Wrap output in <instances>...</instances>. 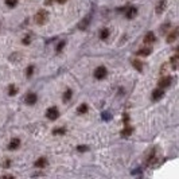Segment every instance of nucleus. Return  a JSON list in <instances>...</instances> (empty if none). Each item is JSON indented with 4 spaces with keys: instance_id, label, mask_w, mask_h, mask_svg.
I'll return each mask as SVG.
<instances>
[{
    "instance_id": "obj_1",
    "label": "nucleus",
    "mask_w": 179,
    "mask_h": 179,
    "mask_svg": "<svg viewBox=\"0 0 179 179\" xmlns=\"http://www.w3.org/2000/svg\"><path fill=\"white\" fill-rule=\"evenodd\" d=\"M48 19V12L46 10H40L38 11V14L35 15V22L38 24H44Z\"/></svg>"
},
{
    "instance_id": "obj_2",
    "label": "nucleus",
    "mask_w": 179,
    "mask_h": 179,
    "mask_svg": "<svg viewBox=\"0 0 179 179\" xmlns=\"http://www.w3.org/2000/svg\"><path fill=\"white\" fill-rule=\"evenodd\" d=\"M46 116H47V119H50V120H57L58 116H59V112L55 106H51L46 110Z\"/></svg>"
},
{
    "instance_id": "obj_3",
    "label": "nucleus",
    "mask_w": 179,
    "mask_h": 179,
    "mask_svg": "<svg viewBox=\"0 0 179 179\" xmlns=\"http://www.w3.org/2000/svg\"><path fill=\"white\" fill-rule=\"evenodd\" d=\"M156 160H158V158H156V150H155V148H152V150L150 151V154H148V156H147V159H145V164L152 166Z\"/></svg>"
},
{
    "instance_id": "obj_4",
    "label": "nucleus",
    "mask_w": 179,
    "mask_h": 179,
    "mask_svg": "<svg viewBox=\"0 0 179 179\" xmlns=\"http://www.w3.org/2000/svg\"><path fill=\"white\" fill-rule=\"evenodd\" d=\"M106 76V69L104 66H98L96 70H94V77L97 80H104Z\"/></svg>"
},
{
    "instance_id": "obj_5",
    "label": "nucleus",
    "mask_w": 179,
    "mask_h": 179,
    "mask_svg": "<svg viewBox=\"0 0 179 179\" xmlns=\"http://www.w3.org/2000/svg\"><path fill=\"white\" fill-rule=\"evenodd\" d=\"M38 101V96L35 94V93H28L27 96H26V104H28V105H34Z\"/></svg>"
},
{
    "instance_id": "obj_6",
    "label": "nucleus",
    "mask_w": 179,
    "mask_h": 179,
    "mask_svg": "<svg viewBox=\"0 0 179 179\" xmlns=\"http://www.w3.org/2000/svg\"><path fill=\"white\" fill-rule=\"evenodd\" d=\"M136 15H137V8H136V7H129V8L125 11V18H127V19H133Z\"/></svg>"
},
{
    "instance_id": "obj_7",
    "label": "nucleus",
    "mask_w": 179,
    "mask_h": 179,
    "mask_svg": "<svg viewBox=\"0 0 179 179\" xmlns=\"http://www.w3.org/2000/svg\"><path fill=\"white\" fill-rule=\"evenodd\" d=\"M90 19H92V15H88L86 18H84V20L78 24V28H80V30H86L89 23H90Z\"/></svg>"
},
{
    "instance_id": "obj_8",
    "label": "nucleus",
    "mask_w": 179,
    "mask_h": 179,
    "mask_svg": "<svg viewBox=\"0 0 179 179\" xmlns=\"http://www.w3.org/2000/svg\"><path fill=\"white\" fill-rule=\"evenodd\" d=\"M171 81H173V78H171V77H164V78H162V80L159 81V88H160V89H163V88L170 86Z\"/></svg>"
},
{
    "instance_id": "obj_9",
    "label": "nucleus",
    "mask_w": 179,
    "mask_h": 179,
    "mask_svg": "<svg viewBox=\"0 0 179 179\" xmlns=\"http://www.w3.org/2000/svg\"><path fill=\"white\" fill-rule=\"evenodd\" d=\"M163 94H164V92L162 90V89H155L154 92H152V100H154V101H158V100H160L163 97Z\"/></svg>"
},
{
    "instance_id": "obj_10",
    "label": "nucleus",
    "mask_w": 179,
    "mask_h": 179,
    "mask_svg": "<svg viewBox=\"0 0 179 179\" xmlns=\"http://www.w3.org/2000/svg\"><path fill=\"white\" fill-rule=\"evenodd\" d=\"M19 145H20V140L19 139H12L10 141V144H8V150H11V151H14V150H18L19 148Z\"/></svg>"
},
{
    "instance_id": "obj_11",
    "label": "nucleus",
    "mask_w": 179,
    "mask_h": 179,
    "mask_svg": "<svg viewBox=\"0 0 179 179\" xmlns=\"http://www.w3.org/2000/svg\"><path fill=\"white\" fill-rule=\"evenodd\" d=\"M177 38H178V28H174L173 31H171L170 34L167 35V42H169V43H173Z\"/></svg>"
},
{
    "instance_id": "obj_12",
    "label": "nucleus",
    "mask_w": 179,
    "mask_h": 179,
    "mask_svg": "<svg viewBox=\"0 0 179 179\" xmlns=\"http://www.w3.org/2000/svg\"><path fill=\"white\" fill-rule=\"evenodd\" d=\"M36 169H44V167L47 166V159L46 158H39L36 162L34 163Z\"/></svg>"
},
{
    "instance_id": "obj_13",
    "label": "nucleus",
    "mask_w": 179,
    "mask_h": 179,
    "mask_svg": "<svg viewBox=\"0 0 179 179\" xmlns=\"http://www.w3.org/2000/svg\"><path fill=\"white\" fill-rule=\"evenodd\" d=\"M155 40H156V36H155L154 32H147V34H145V36H144L145 43H154Z\"/></svg>"
},
{
    "instance_id": "obj_14",
    "label": "nucleus",
    "mask_w": 179,
    "mask_h": 179,
    "mask_svg": "<svg viewBox=\"0 0 179 179\" xmlns=\"http://www.w3.org/2000/svg\"><path fill=\"white\" fill-rule=\"evenodd\" d=\"M132 132H133V128L127 124V125H125V128L121 131V136H123V137H128V136H131V135H132Z\"/></svg>"
},
{
    "instance_id": "obj_15",
    "label": "nucleus",
    "mask_w": 179,
    "mask_h": 179,
    "mask_svg": "<svg viewBox=\"0 0 179 179\" xmlns=\"http://www.w3.org/2000/svg\"><path fill=\"white\" fill-rule=\"evenodd\" d=\"M178 59H179L178 54H175L174 57H171V59H170V62H171V68H173V70H177V69H178Z\"/></svg>"
},
{
    "instance_id": "obj_16",
    "label": "nucleus",
    "mask_w": 179,
    "mask_h": 179,
    "mask_svg": "<svg viewBox=\"0 0 179 179\" xmlns=\"http://www.w3.org/2000/svg\"><path fill=\"white\" fill-rule=\"evenodd\" d=\"M166 8V2L164 0H162V2H159V4L156 6V14H162L163 11Z\"/></svg>"
},
{
    "instance_id": "obj_17",
    "label": "nucleus",
    "mask_w": 179,
    "mask_h": 179,
    "mask_svg": "<svg viewBox=\"0 0 179 179\" xmlns=\"http://www.w3.org/2000/svg\"><path fill=\"white\" fill-rule=\"evenodd\" d=\"M72 96H73V92L70 90V89H68V90L63 93V101H65V102H69L70 100H72Z\"/></svg>"
},
{
    "instance_id": "obj_18",
    "label": "nucleus",
    "mask_w": 179,
    "mask_h": 179,
    "mask_svg": "<svg viewBox=\"0 0 179 179\" xmlns=\"http://www.w3.org/2000/svg\"><path fill=\"white\" fill-rule=\"evenodd\" d=\"M151 51H152V48H150V47H147V48H140L139 51H137V54L139 55H144V57H147V55H150L151 54Z\"/></svg>"
},
{
    "instance_id": "obj_19",
    "label": "nucleus",
    "mask_w": 179,
    "mask_h": 179,
    "mask_svg": "<svg viewBox=\"0 0 179 179\" xmlns=\"http://www.w3.org/2000/svg\"><path fill=\"white\" fill-rule=\"evenodd\" d=\"M132 65H133V68H135L137 72H141V70H143V65H141V62L139 61V59H133Z\"/></svg>"
},
{
    "instance_id": "obj_20",
    "label": "nucleus",
    "mask_w": 179,
    "mask_h": 179,
    "mask_svg": "<svg viewBox=\"0 0 179 179\" xmlns=\"http://www.w3.org/2000/svg\"><path fill=\"white\" fill-rule=\"evenodd\" d=\"M77 112H78V114H85L88 112V105H86V104L80 105V106H78V109H77Z\"/></svg>"
},
{
    "instance_id": "obj_21",
    "label": "nucleus",
    "mask_w": 179,
    "mask_h": 179,
    "mask_svg": "<svg viewBox=\"0 0 179 179\" xmlns=\"http://www.w3.org/2000/svg\"><path fill=\"white\" fill-rule=\"evenodd\" d=\"M65 132H66L65 128H55L53 131V135L54 136H62V135H65Z\"/></svg>"
},
{
    "instance_id": "obj_22",
    "label": "nucleus",
    "mask_w": 179,
    "mask_h": 179,
    "mask_svg": "<svg viewBox=\"0 0 179 179\" xmlns=\"http://www.w3.org/2000/svg\"><path fill=\"white\" fill-rule=\"evenodd\" d=\"M108 36H109V30L108 28H104L101 30V32H100V39H108Z\"/></svg>"
},
{
    "instance_id": "obj_23",
    "label": "nucleus",
    "mask_w": 179,
    "mask_h": 179,
    "mask_svg": "<svg viewBox=\"0 0 179 179\" xmlns=\"http://www.w3.org/2000/svg\"><path fill=\"white\" fill-rule=\"evenodd\" d=\"M18 93V89L14 86V85H10V88H8V94L10 96H15Z\"/></svg>"
},
{
    "instance_id": "obj_24",
    "label": "nucleus",
    "mask_w": 179,
    "mask_h": 179,
    "mask_svg": "<svg viewBox=\"0 0 179 179\" xmlns=\"http://www.w3.org/2000/svg\"><path fill=\"white\" fill-rule=\"evenodd\" d=\"M18 2H19V0H6V4L8 7H11V8H14V7L18 4Z\"/></svg>"
},
{
    "instance_id": "obj_25",
    "label": "nucleus",
    "mask_w": 179,
    "mask_h": 179,
    "mask_svg": "<svg viewBox=\"0 0 179 179\" xmlns=\"http://www.w3.org/2000/svg\"><path fill=\"white\" fill-rule=\"evenodd\" d=\"M32 74H34V66H28V68L26 69V76H27V77H31Z\"/></svg>"
},
{
    "instance_id": "obj_26",
    "label": "nucleus",
    "mask_w": 179,
    "mask_h": 179,
    "mask_svg": "<svg viewBox=\"0 0 179 179\" xmlns=\"http://www.w3.org/2000/svg\"><path fill=\"white\" fill-rule=\"evenodd\" d=\"M102 119H104V120H110V113H109V112H102Z\"/></svg>"
},
{
    "instance_id": "obj_27",
    "label": "nucleus",
    "mask_w": 179,
    "mask_h": 179,
    "mask_svg": "<svg viewBox=\"0 0 179 179\" xmlns=\"http://www.w3.org/2000/svg\"><path fill=\"white\" fill-rule=\"evenodd\" d=\"M22 43H23V44H30V43H31V38H30V36H24L23 40H22Z\"/></svg>"
},
{
    "instance_id": "obj_28",
    "label": "nucleus",
    "mask_w": 179,
    "mask_h": 179,
    "mask_svg": "<svg viewBox=\"0 0 179 179\" xmlns=\"http://www.w3.org/2000/svg\"><path fill=\"white\" fill-rule=\"evenodd\" d=\"M77 150L80 152H85V151H88V147H86V145H78Z\"/></svg>"
},
{
    "instance_id": "obj_29",
    "label": "nucleus",
    "mask_w": 179,
    "mask_h": 179,
    "mask_svg": "<svg viewBox=\"0 0 179 179\" xmlns=\"http://www.w3.org/2000/svg\"><path fill=\"white\" fill-rule=\"evenodd\" d=\"M63 46H65V40H62V42H61V43H59L58 46H57V51H58V53H59V51H61L62 48H63Z\"/></svg>"
},
{
    "instance_id": "obj_30",
    "label": "nucleus",
    "mask_w": 179,
    "mask_h": 179,
    "mask_svg": "<svg viewBox=\"0 0 179 179\" xmlns=\"http://www.w3.org/2000/svg\"><path fill=\"white\" fill-rule=\"evenodd\" d=\"M167 27H170V23H166V24L162 26V32H166V28Z\"/></svg>"
},
{
    "instance_id": "obj_31",
    "label": "nucleus",
    "mask_w": 179,
    "mask_h": 179,
    "mask_svg": "<svg viewBox=\"0 0 179 179\" xmlns=\"http://www.w3.org/2000/svg\"><path fill=\"white\" fill-rule=\"evenodd\" d=\"M57 2L59 3V4H63V3H66V2H68V0H57Z\"/></svg>"
},
{
    "instance_id": "obj_32",
    "label": "nucleus",
    "mask_w": 179,
    "mask_h": 179,
    "mask_svg": "<svg viewBox=\"0 0 179 179\" xmlns=\"http://www.w3.org/2000/svg\"><path fill=\"white\" fill-rule=\"evenodd\" d=\"M54 2V0H46V2H44V3H46V4H51V3H53Z\"/></svg>"
}]
</instances>
